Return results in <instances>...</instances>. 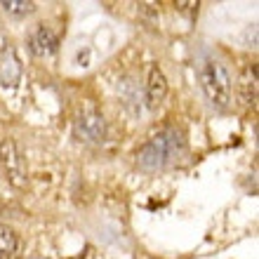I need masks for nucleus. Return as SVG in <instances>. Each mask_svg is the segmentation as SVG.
I'll list each match as a JSON object with an SVG mask.
<instances>
[{
  "label": "nucleus",
  "instance_id": "nucleus-1",
  "mask_svg": "<svg viewBox=\"0 0 259 259\" xmlns=\"http://www.w3.org/2000/svg\"><path fill=\"white\" fill-rule=\"evenodd\" d=\"M184 153V139L177 130H163L144 144L137 153V165L146 172H158L175 165Z\"/></svg>",
  "mask_w": 259,
  "mask_h": 259
},
{
  "label": "nucleus",
  "instance_id": "nucleus-2",
  "mask_svg": "<svg viewBox=\"0 0 259 259\" xmlns=\"http://www.w3.org/2000/svg\"><path fill=\"white\" fill-rule=\"evenodd\" d=\"M200 82L207 99L212 106L217 109H226L231 102V75L226 71V66L219 59H205L203 68H200Z\"/></svg>",
  "mask_w": 259,
  "mask_h": 259
},
{
  "label": "nucleus",
  "instance_id": "nucleus-3",
  "mask_svg": "<svg viewBox=\"0 0 259 259\" xmlns=\"http://www.w3.org/2000/svg\"><path fill=\"white\" fill-rule=\"evenodd\" d=\"M0 165H3V172L10 179V184L24 186L26 170H24V160H21L19 149H17V144L12 139H5V142L0 144Z\"/></svg>",
  "mask_w": 259,
  "mask_h": 259
},
{
  "label": "nucleus",
  "instance_id": "nucleus-4",
  "mask_svg": "<svg viewBox=\"0 0 259 259\" xmlns=\"http://www.w3.org/2000/svg\"><path fill=\"white\" fill-rule=\"evenodd\" d=\"M75 132L78 137L82 139H88V142H102L104 139V132H106V125H104V118L95 111H90V113H82L78 125H75Z\"/></svg>",
  "mask_w": 259,
  "mask_h": 259
},
{
  "label": "nucleus",
  "instance_id": "nucleus-5",
  "mask_svg": "<svg viewBox=\"0 0 259 259\" xmlns=\"http://www.w3.org/2000/svg\"><path fill=\"white\" fill-rule=\"evenodd\" d=\"M165 95H167V80H165L163 71L158 66H151L149 80H146V104H149V109H158L163 104Z\"/></svg>",
  "mask_w": 259,
  "mask_h": 259
},
{
  "label": "nucleus",
  "instance_id": "nucleus-6",
  "mask_svg": "<svg viewBox=\"0 0 259 259\" xmlns=\"http://www.w3.org/2000/svg\"><path fill=\"white\" fill-rule=\"evenodd\" d=\"M57 48H59V38H57L50 28L40 26L33 35H31V52H33L35 57H40V59L52 57L57 52Z\"/></svg>",
  "mask_w": 259,
  "mask_h": 259
},
{
  "label": "nucleus",
  "instance_id": "nucleus-7",
  "mask_svg": "<svg viewBox=\"0 0 259 259\" xmlns=\"http://www.w3.org/2000/svg\"><path fill=\"white\" fill-rule=\"evenodd\" d=\"M21 75V64L12 50L0 52V82L3 85H14Z\"/></svg>",
  "mask_w": 259,
  "mask_h": 259
},
{
  "label": "nucleus",
  "instance_id": "nucleus-8",
  "mask_svg": "<svg viewBox=\"0 0 259 259\" xmlns=\"http://www.w3.org/2000/svg\"><path fill=\"white\" fill-rule=\"evenodd\" d=\"M19 238L10 226L0 224V259H19Z\"/></svg>",
  "mask_w": 259,
  "mask_h": 259
},
{
  "label": "nucleus",
  "instance_id": "nucleus-9",
  "mask_svg": "<svg viewBox=\"0 0 259 259\" xmlns=\"http://www.w3.org/2000/svg\"><path fill=\"white\" fill-rule=\"evenodd\" d=\"M0 7L5 10L7 14H12V17H26L35 10V3H24V0H3Z\"/></svg>",
  "mask_w": 259,
  "mask_h": 259
},
{
  "label": "nucleus",
  "instance_id": "nucleus-10",
  "mask_svg": "<svg viewBox=\"0 0 259 259\" xmlns=\"http://www.w3.org/2000/svg\"><path fill=\"white\" fill-rule=\"evenodd\" d=\"M73 259H82V254H80V257H73Z\"/></svg>",
  "mask_w": 259,
  "mask_h": 259
}]
</instances>
